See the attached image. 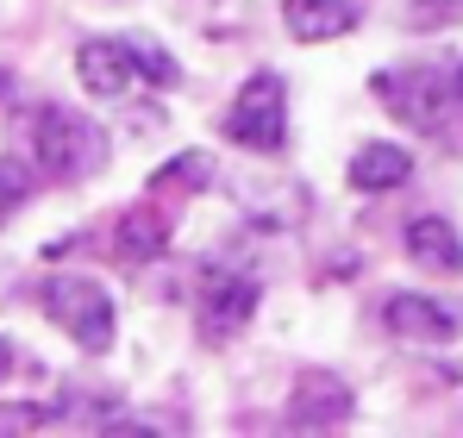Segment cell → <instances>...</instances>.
I'll list each match as a JSON object with an SVG mask.
<instances>
[{
  "mask_svg": "<svg viewBox=\"0 0 463 438\" xmlns=\"http://www.w3.org/2000/svg\"><path fill=\"white\" fill-rule=\"evenodd\" d=\"M388 332L394 338H413V345H451L463 332L458 307H445V300H432V294H394L383 307Z\"/></svg>",
  "mask_w": 463,
  "mask_h": 438,
  "instance_id": "cell-8",
  "label": "cell"
},
{
  "mask_svg": "<svg viewBox=\"0 0 463 438\" xmlns=\"http://www.w3.org/2000/svg\"><path fill=\"white\" fill-rule=\"evenodd\" d=\"M19 195H25V182H19V169H6V163H0V219H6L13 207H19Z\"/></svg>",
  "mask_w": 463,
  "mask_h": 438,
  "instance_id": "cell-14",
  "label": "cell"
},
{
  "mask_svg": "<svg viewBox=\"0 0 463 438\" xmlns=\"http://www.w3.org/2000/svg\"><path fill=\"white\" fill-rule=\"evenodd\" d=\"M151 182H175V188H207V182H213V157H207V150H182V157H169V163L156 169Z\"/></svg>",
  "mask_w": 463,
  "mask_h": 438,
  "instance_id": "cell-13",
  "label": "cell"
},
{
  "mask_svg": "<svg viewBox=\"0 0 463 438\" xmlns=\"http://www.w3.org/2000/svg\"><path fill=\"white\" fill-rule=\"evenodd\" d=\"M282 414H288L295 433H338V426L357 414V395H351V382H338L332 369H301Z\"/></svg>",
  "mask_w": 463,
  "mask_h": 438,
  "instance_id": "cell-6",
  "label": "cell"
},
{
  "mask_svg": "<svg viewBox=\"0 0 463 438\" xmlns=\"http://www.w3.org/2000/svg\"><path fill=\"white\" fill-rule=\"evenodd\" d=\"M6 88H13V81H6V70H0V100H6Z\"/></svg>",
  "mask_w": 463,
  "mask_h": 438,
  "instance_id": "cell-16",
  "label": "cell"
},
{
  "mask_svg": "<svg viewBox=\"0 0 463 438\" xmlns=\"http://www.w3.org/2000/svg\"><path fill=\"white\" fill-rule=\"evenodd\" d=\"M445 6H463V0H445Z\"/></svg>",
  "mask_w": 463,
  "mask_h": 438,
  "instance_id": "cell-17",
  "label": "cell"
},
{
  "mask_svg": "<svg viewBox=\"0 0 463 438\" xmlns=\"http://www.w3.org/2000/svg\"><path fill=\"white\" fill-rule=\"evenodd\" d=\"M413 176V157L401 145H364L357 157H351V188H364V195H388V188H401Z\"/></svg>",
  "mask_w": 463,
  "mask_h": 438,
  "instance_id": "cell-11",
  "label": "cell"
},
{
  "mask_svg": "<svg viewBox=\"0 0 463 438\" xmlns=\"http://www.w3.org/2000/svg\"><path fill=\"white\" fill-rule=\"evenodd\" d=\"M44 313L76 338L88 357H100V351L113 345V326H119L113 294L100 289V282H88V276H51V282H44Z\"/></svg>",
  "mask_w": 463,
  "mask_h": 438,
  "instance_id": "cell-4",
  "label": "cell"
},
{
  "mask_svg": "<svg viewBox=\"0 0 463 438\" xmlns=\"http://www.w3.org/2000/svg\"><path fill=\"white\" fill-rule=\"evenodd\" d=\"M282 25L301 44H332L357 25V6L351 0H282Z\"/></svg>",
  "mask_w": 463,
  "mask_h": 438,
  "instance_id": "cell-10",
  "label": "cell"
},
{
  "mask_svg": "<svg viewBox=\"0 0 463 438\" xmlns=\"http://www.w3.org/2000/svg\"><path fill=\"white\" fill-rule=\"evenodd\" d=\"M257 300H263V282H257V276H238V270H207V276H201V294H194L201 338H213V345L238 338V332L257 319Z\"/></svg>",
  "mask_w": 463,
  "mask_h": 438,
  "instance_id": "cell-5",
  "label": "cell"
},
{
  "mask_svg": "<svg viewBox=\"0 0 463 438\" xmlns=\"http://www.w3.org/2000/svg\"><path fill=\"white\" fill-rule=\"evenodd\" d=\"M226 138L238 150H257V157H276L288 145V88L282 75H250L226 107Z\"/></svg>",
  "mask_w": 463,
  "mask_h": 438,
  "instance_id": "cell-3",
  "label": "cell"
},
{
  "mask_svg": "<svg viewBox=\"0 0 463 438\" xmlns=\"http://www.w3.org/2000/svg\"><path fill=\"white\" fill-rule=\"evenodd\" d=\"M13 132H19V150L32 157V169L51 176V182H81L107 163V132L94 119L70 113V107H51V100L25 107Z\"/></svg>",
  "mask_w": 463,
  "mask_h": 438,
  "instance_id": "cell-1",
  "label": "cell"
},
{
  "mask_svg": "<svg viewBox=\"0 0 463 438\" xmlns=\"http://www.w3.org/2000/svg\"><path fill=\"white\" fill-rule=\"evenodd\" d=\"M458 88H463V70H458Z\"/></svg>",
  "mask_w": 463,
  "mask_h": 438,
  "instance_id": "cell-18",
  "label": "cell"
},
{
  "mask_svg": "<svg viewBox=\"0 0 463 438\" xmlns=\"http://www.w3.org/2000/svg\"><path fill=\"white\" fill-rule=\"evenodd\" d=\"M76 75H81V88H88L94 100H126V94L145 81L132 38H88L76 51Z\"/></svg>",
  "mask_w": 463,
  "mask_h": 438,
  "instance_id": "cell-7",
  "label": "cell"
},
{
  "mask_svg": "<svg viewBox=\"0 0 463 438\" xmlns=\"http://www.w3.org/2000/svg\"><path fill=\"white\" fill-rule=\"evenodd\" d=\"M6 364H13V345H6V338H0V369H6Z\"/></svg>",
  "mask_w": 463,
  "mask_h": 438,
  "instance_id": "cell-15",
  "label": "cell"
},
{
  "mask_svg": "<svg viewBox=\"0 0 463 438\" xmlns=\"http://www.w3.org/2000/svg\"><path fill=\"white\" fill-rule=\"evenodd\" d=\"M401 244H407V257H413L420 270H439V276H458V270H463V238H458V225H451V219H439V214L413 219V225L401 232Z\"/></svg>",
  "mask_w": 463,
  "mask_h": 438,
  "instance_id": "cell-9",
  "label": "cell"
},
{
  "mask_svg": "<svg viewBox=\"0 0 463 438\" xmlns=\"http://www.w3.org/2000/svg\"><path fill=\"white\" fill-rule=\"evenodd\" d=\"M113 251H119L126 263H151V257H163V251H169V219L156 214V207H132V214H119Z\"/></svg>",
  "mask_w": 463,
  "mask_h": 438,
  "instance_id": "cell-12",
  "label": "cell"
},
{
  "mask_svg": "<svg viewBox=\"0 0 463 438\" xmlns=\"http://www.w3.org/2000/svg\"><path fill=\"white\" fill-rule=\"evenodd\" d=\"M376 100L413 132H445L463 107V88L458 75L445 70H383L376 75Z\"/></svg>",
  "mask_w": 463,
  "mask_h": 438,
  "instance_id": "cell-2",
  "label": "cell"
}]
</instances>
